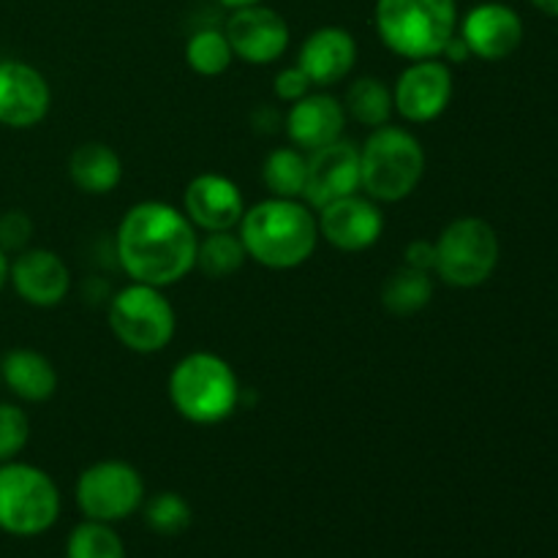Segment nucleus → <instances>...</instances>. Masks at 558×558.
<instances>
[{"label": "nucleus", "mask_w": 558, "mask_h": 558, "mask_svg": "<svg viewBox=\"0 0 558 558\" xmlns=\"http://www.w3.org/2000/svg\"><path fill=\"white\" fill-rule=\"evenodd\" d=\"M199 232L180 207L145 199L129 207L114 232V256L136 283L169 289L196 267Z\"/></svg>", "instance_id": "nucleus-1"}, {"label": "nucleus", "mask_w": 558, "mask_h": 558, "mask_svg": "<svg viewBox=\"0 0 558 558\" xmlns=\"http://www.w3.org/2000/svg\"><path fill=\"white\" fill-rule=\"evenodd\" d=\"M238 234L248 259L267 270H294L305 265L322 240L314 207L281 196H267L245 207Z\"/></svg>", "instance_id": "nucleus-2"}, {"label": "nucleus", "mask_w": 558, "mask_h": 558, "mask_svg": "<svg viewBox=\"0 0 558 558\" xmlns=\"http://www.w3.org/2000/svg\"><path fill=\"white\" fill-rule=\"evenodd\" d=\"M428 167L423 142L403 125H379L360 145V191L379 205H398L420 189Z\"/></svg>", "instance_id": "nucleus-3"}, {"label": "nucleus", "mask_w": 558, "mask_h": 558, "mask_svg": "<svg viewBox=\"0 0 558 558\" xmlns=\"http://www.w3.org/2000/svg\"><path fill=\"white\" fill-rule=\"evenodd\" d=\"M374 27L398 58H441L458 33V0H376Z\"/></svg>", "instance_id": "nucleus-4"}, {"label": "nucleus", "mask_w": 558, "mask_h": 558, "mask_svg": "<svg viewBox=\"0 0 558 558\" xmlns=\"http://www.w3.org/2000/svg\"><path fill=\"white\" fill-rule=\"evenodd\" d=\"M174 412L194 425H221L238 412L240 379L216 352H191L174 363L167 381Z\"/></svg>", "instance_id": "nucleus-5"}, {"label": "nucleus", "mask_w": 558, "mask_h": 558, "mask_svg": "<svg viewBox=\"0 0 558 558\" xmlns=\"http://www.w3.org/2000/svg\"><path fill=\"white\" fill-rule=\"evenodd\" d=\"M107 322L120 347L134 354H158L178 332V314L163 289L150 283H125L107 305Z\"/></svg>", "instance_id": "nucleus-6"}, {"label": "nucleus", "mask_w": 558, "mask_h": 558, "mask_svg": "<svg viewBox=\"0 0 558 558\" xmlns=\"http://www.w3.org/2000/svg\"><path fill=\"white\" fill-rule=\"evenodd\" d=\"M434 276L456 289H477L499 267V234L485 218L463 216L447 223L434 240Z\"/></svg>", "instance_id": "nucleus-7"}, {"label": "nucleus", "mask_w": 558, "mask_h": 558, "mask_svg": "<svg viewBox=\"0 0 558 558\" xmlns=\"http://www.w3.org/2000/svg\"><path fill=\"white\" fill-rule=\"evenodd\" d=\"M60 518V490L44 469L22 461L0 463V532L38 537Z\"/></svg>", "instance_id": "nucleus-8"}, {"label": "nucleus", "mask_w": 558, "mask_h": 558, "mask_svg": "<svg viewBox=\"0 0 558 558\" xmlns=\"http://www.w3.org/2000/svg\"><path fill=\"white\" fill-rule=\"evenodd\" d=\"M74 499L87 521L118 523L145 505V480L129 461H98L76 477Z\"/></svg>", "instance_id": "nucleus-9"}, {"label": "nucleus", "mask_w": 558, "mask_h": 558, "mask_svg": "<svg viewBox=\"0 0 558 558\" xmlns=\"http://www.w3.org/2000/svg\"><path fill=\"white\" fill-rule=\"evenodd\" d=\"M456 96L452 65L441 58L409 60L392 85V104L407 123H434Z\"/></svg>", "instance_id": "nucleus-10"}, {"label": "nucleus", "mask_w": 558, "mask_h": 558, "mask_svg": "<svg viewBox=\"0 0 558 558\" xmlns=\"http://www.w3.org/2000/svg\"><path fill=\"white\" fill-rule=\"evenodd\" d=\"M221 31L234 58L248 65H272L283 58L292 41L289 22L265 3L229 9Z\"/></svg>", "instance_id": "nucleus-11"}, {"label": "nucleus", "mask_w": 558, "mask_h": 558, "mask_svg": "<svg viewBox=\"0 0 558 558\" xmlns=\"http://www.w3.org/2000/svg\"><path fill=\"white\" fill-rule=\"evenodd\" d=\"M316 221H319V238L343 254H360V251L374 248L385 232L381 205L363 191H354V194L319 207Z\"/></svg>", "instance_id": "nucleus-12"}, {"label": "nucleus", "mask_w": 558, "mask_h": 558, "mask_svg": "<svg viewBox=\"0 0 558 558\" xmlns=\"http://www.w3.org/2000/svg\"><path fill=\"white\" fill-rule=\"evenodd\" d=\"M52 107L49 82L25 60H0V125L14 131L36 129Z\"/></svg>", "instance_id": "nucleus-13"}, {"label": "nucleus", "mask_w": 558, "mask_h": 558, "mask_svg": "<svg viewBox=\"0 0 558 558\" xmlns=\"http://www.w3.org/2000/svg\"><path fill=\"white\" fill-rule=\"evenodd\" d=\"M245 196L232 178L221 172H202L191 178L183 191V207L196 232H227L238 229L245 213Z\"/></svg>", "instance_id": "nucleus-14"}, {"label": "nucleus", "mask_w": 558, "mask_h": 558, "mask_svg": "<svg viewBox=\"0 0 558 558\" xmlns=\"http://www.w3.org/2000/svg\"><path fill=\"white\" fill-rule=\"evenodd\" d=\"M308 169H305L303 202L314 210L341 199V196L360 191V147L349 140H338L319 150L305 153Z\"/></svg>", "instance_id": "nucleus-15"}, {"label": "nucleus", "mask_w": 558, "mask_h": 558, "mask_svg": "<svg viewBox=\"0 0 558 558\" xmlns=\"http://www.w3.org/2000/svg\"><path fill=\"white\" fill-rule=\"evenodd\" d=\"M9 283L33 308H58L71 292V270L54 251L25 248L11 259Z\"/></svg>", "instance_id": "nucleus-16"}, {"label": "nucleus", "mask_w": 558, "mask_h": 558, "mask_svg": "<svg viewBox=\"0 0 558 558\" xmlns=\"http://www.w3.org/2000/svg\"><path fill=\"white\" fill-rule=\"evenodd\" d=\"M458 36L466 41L472 58L496 63L521 47L523 20L507 3H480L458 20Z\"/></svg>", "instance_id": "nucleus-17"}, {"label": "nucleus", "mask_w": 558, "mask_h": 558, "mask_svg": "<svg viewBox=\"0 0 558 558\" xmlns=\"http://www.w3.org/2000/svg\"><path fill=\"white\" fill-rule=\"evenodd\" d=\"M298 65L314 87H336L357 65V38L341 25L316 27L300 44Z\"/></svg>", "instance_id": "nucleus-18"}, {"label": "nucleus", "mask_w": 558, "mask_h": 558, "mask_svg": "<svg viewBox=\"0 0 558 558\" xmlns=\"http://www.w3.org/2000/svg\"><path fill=\"white\" fill-rule=\"evenodd\" d=\"M283 129H287L289 145L300 147L303 153L319 150L341 140L347 129V112L332 93L311 90L300 101L289 104Z\"/></svg>", "instance_id": "nucleus-19"}, {"label": "nucleus", "mask_w": 558, "mask_h": 558, "mask_svg": "<svg viewBox=\"0 0 558 558\" xmlns=\"http://www.w3.org/2000/svg\"><path fill=\"white\" fill-rule=\"evenodd\" d=\"M0 381L25 403H44L58 392L60 376L52 360L38 349H11L0 357Z\"/></svg>", "instance_id": "nucleus-20"}, {"label": "nucleus", "mask_w": 558, "mask_h": 558, "mask_svg": "<svg viewBox=\"0 0 558 558\" xmlns=\"http://www.w3.org/2000/svg\"><path fill=\"white\" fill-rule=\"evenodd\" d=\"M69 178L87 196H107L123 180V158L107 142H85L69 158Z\"/></svg>", "instance_id": "nucleus-21"}, {"label": "nucleus", "mask_w": 558, "mask_h": 558, "mask_svg": "<svg viewBox=\"0 0 558 558\" xmlns=\"http://www.w3.org/2000/svg\"><path fill=\"white\" fill-rule=\"evenodd\" d=\"M343 112L352 118L354 123L365 125L368 131L379 129V125L390 123L396 104H392V87L387 85L381 76L365 74L357 76L352 85L347 87L343 96Z\"/></svg>", "instance_id": "nucleus-22"}, {"label": "nucleus", "mask_w": 558, "mask_h": 558, "mask_svg": "<svg viewBox=\"0 0 558 558\" xmlns=\"http://www.w3.org/2000/svg\"><path fill=\"white\" fill-rule=\"evenodd\" d=\"M245 262H248V254H245V245L243 240H240L238 229L199 234L194 270H199L202 276L210 278V281L232 278L234 272L243 270Z\"/></svg>", "instance_id": "nucleus-23"}, {"label": "nucleus", "mask_w": 558, "mask_h": 558, "mask_svg": "<svg viewBox=\"0 0 558 558\" xmlns=\"http://www.w3.org/2000/svg\"><path fill=\"white\" fill-rule=\"evenodd\" d=\"M434 272L401 265L381 287V305L392 316H414L434 300Z\"/></svg>", "instance_id": "nucleus-24"}, {"label": "nucleus", "mask_w": 558, "mask_h": 558, "mask_svg": "<svg viewBox=\"0 0 558 558\" xmlns=\"http://www.w3.org/2000/svg\"><path fill=\"white\" fill-rule=\"evenodd\" d=\"M305 169H308V156L300 147H276L262 161V185L270 196L303 199Z\"/></svg>", "instance_id": "nucleus-25"}, {"label": "nucleus", "mask_w": 558, "mask_h": 558, "mask_svg": "<svg viewBox=\"0 0 558 558\" xmlns=\"http://www.w3.org/2000/svg\"><path fill=\"white\" fill-rule=\"evenodd\" d=\"M185 63L199 76H221L234 63V52L218 27H202L185 41Z\"/></svg>", "instance_id": "nucleus-26"}, {"label": "nucleus", "mask_w": 558, "mask_h": 558, "mask_svg": "<svg viewBox=\"0 0 558 558\" xmlns=\"http://www.w3.org/2000/svg\"><path fill=\"white\" fill-rule=\"evenodd\" d=\"M65 558H125V545L112 523L82 521L65 539Z\"/></svg>", "instance_id": "nucleus-27"}, {"label": "nucleus", "mask_w": 558, "mask_h": 558, "mask_svg": "<svg viewBox=\"0 0 558 558\" xmlns=\"http://www.w3.org/2000/svg\"><path fill=\"white\" fill-rule=\"evenodd\" d=\"M142 512H145V523L150 526V532L161 534V537H178L194 521L191 505L174 490H161V494L145 499Z\"/></svg>", "instance_id": "nucleus-28"}, {"label": "nucleus", "mask_w": 558, "mask_h": 558, "mask_svg": "<svg viewBox=\"0 0 558 558\" xmlns=\"http://www.w3.org/2000/svg\"><path fill=\"white\" fill-rule=\"evenodd\" d=\"M31 441V417L16 403H0V463L16 461Z\"/></svg>", "instance_id": "nucleus-29"}, {"label": "nucleus", "mask_w": 558, "mask_h": 558, "mask_svg": "<svg viewBox=\"0 0 558 558\" xmlns=\"http://www.w3.org/2000/svg\"><path fill=\"white\" fill-rule=\"evenodd\" d=\"M33 218L25 210H5L0 213V248L5 254H20L31 248L33 238Z\"/></svg>", "instance_id": "nucleus-30"}, {"label": "nucleus", "mask_w": 558, "mask_h": 558, "mask_svg": "<svg viewBox=\"0 0 558 558\" xmlns=\"http://www.w3.org/2000/svg\"><path fill=\"white\" fill-rule=\"evenodd\" d=\"M311 90H314V85H311V80L305 76V71L300 69L298 63L281 69L276 74V80H272V93H276L278 101L283 104L300 101V98L308 96Z\"/></svg>", "instance_id": "nucleus-31"}, {"label": "nucleus", "mask_w": 558, "mask_h": 558, "mask_svg": "<svg viewBox=\"0 0 558 558\" xmlns=\"http://www.w3.org/2000/svg\"><path fill=\"white\" fill-rule=\"evenodd\" d=\"M434 259H436V248L434 240L417 238L403 248V265L414 267V270H425L434 272Z\"/></svg>", "instance_id": "nucleus-32"}, {"label": "nucleus", "mask_w": 558, "mask_h": 558, "mask_svg": "<svg viewBox=\"0 0 558 558\" xmlns=\"http://www.w3.org/2000/svg\"><path fill=\"white\" fill-rule=\"evenodd\" d=\"M9 267H11L9 254H5V251L0 248V292H3L5 283H9Z\"/></svg>", "instance_id": "nucleus-33"}, {"label": "nucleus", "mask_w": 558, "mask_h": 558, "mask_svg": "<svg viewBox=\"0 0 558 558\" xmlns=\"http://www.w3.org/2000/svg\"><path fill=\"white\" fill-rule=\"evenodd\" d=\"M532 3L537 5V9L543 11V14L558 16V0H532Z\"/></svg>", "instance_id": "nucleus-34"}, {"label": "nucleus", "mask_w": 558, "mask_h": 558, "mask_svg": "<svg viewBox=\"0 0 558 558\" xmlns=\"http://www.w3.org/2000/svg\"><path fill=\"white\" fill-rule=\"evenodd\" d=\"M227 9H240V5H254V3H265V0H218Z\"/></svg>", "instance_id": "nucleus-35"}]
</instances>
